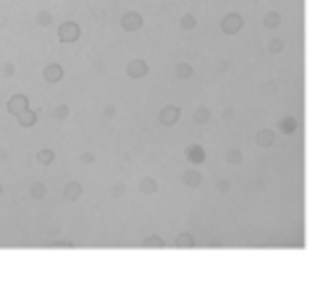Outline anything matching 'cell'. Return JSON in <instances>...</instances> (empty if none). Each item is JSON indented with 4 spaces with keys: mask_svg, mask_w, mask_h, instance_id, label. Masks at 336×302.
<instances>
[{
    "mask_svg": "<svg viewBox=\"0 0 336 302\" xmlns=\"http://www.w3.org/2000/svg\"><path fill=\"white\" fill-rule=\"evenodd\" d=\"M142 26H145L142 13H137V11H126L124 16H121V29H124L126 35H131V32H140Z\"/></svg>",
    "mask_w": 336,
    "mask_h": 302,
    "instance_id": "obj_1",
    "label": "cell"
},
{
    "mask_svg": "<svg viewBox=\"0 0 336 302\" xmlns=\"http://www.w3.org/2000/svg\"><path fill=\"white\" fill-rule=\"evenodd\" d=\"M82 35V26L76 24V21H63L58 26V40L60 42H76Z\"/></svg>",
    "mask_w": 336,
    "mask_h": 302,
    "instance_id": "obj_2",
    "label": "cell"
},
{
    "mask_svg": "<svg viewBox=\"0 0 336 302\" xmlns=\"http://www.w3.org/2000/svg\"><path fill=\"white\" fill-rule=\"evenodd\" d=\"M244 26V19L239 16V13H226V16L221 19V32L223 35H239Z\"/></svg>",
    "mask_w": 336,
    "mask_h": 302,
    "instance_id": "obj_3",
    "label": "cell"
},
{
    "mask_svg": "<svg viewBox=\"0 0 336 302\" xmlns=\"http://www.w3.org/2000/svg\"><path fill=\"white\" fill-rule=\"evenodd\" d=\"M147 71H150V66H147V60H142V58H134V60L126 63V77H131V79H145Z\"/></svg>",
    "mask_w": 336,
    "mask_h": 302,
    "instance_id": "obj_4",
    "label": "cell"
},
{
    "mask_svg": "<svg viewBox=\"0 0 336 302\" xmlns=\"http://www.w3.org/2000/svg\"><path fill=\"white\" fill-rule=\"evenodd\" d=\"M179 116H181V108H176V105H165V108L160 111V116H158V121L163 126H174L179 121Z\"/></svg>",
    "mask_w": 336,
    "mask_h": 302,
    "instance_id": "obj_5",
    "label": "cell"
},
{
    "mask_svg": "<svg viewBox=\"0 0 336 302\" xmlns=\"http://www.w3.org/2000/svg\"><path fill=\"white\" fill-rule=\"evenodd\" d=\"M84 194V184L82 181H66V187H63V197L69 203H76Z\"/></svg>",
    "mask_w": 336,
    "mask_h": 302,
    "instance_id": "obj_6",
    "label": "cell"
},
{
    "mask_svg": "<svg viewBox=\"0 0 336 302\" xmlns=\"http://www.w3.org/2000/svg\"><path fill=\"white\" fill-rule=\"evenodd\" d=\"M42 77H45L48 84H58L60 79H63V66H60V63H48L45 71H42Z\"/></svg>",
    "mask_w": 336,
    "mask_h": 302,
    "instance_id": "obj_7",
    "label": "cell"
},
{
    "mask_svg": "<svg viewBox=\"0 0 336 302\" xmlns=\"http://www.w3.org/2000/svg\"><path fill=\"white\" fill-rule=\"evenodd\" d=\"M29 108V97L26 95H13L11 100H8V113L11 116H19L21 111H26Z\"/></svg>",
    "mask_w": 336,
    "mask_h": 302,
    "instance_id": "obj_8",
    "label": "cell"
},
{
    "mask_svg": "<svg viewBox=\"0 0 336 302\" xmlns=\"http://www.w3.org/2000/svg\"><path fill=\"white\" fill-rule=\"evenodd\" d=\"M255 142L260 147H273V142H276V131H273V129H260V131H257V137H255Z\"/></svg>",
    "mask_w": 336,
    "mask_h": 302,
    "instance_id": "obj_9",
    "label": "cell"
},
{
    "mask_svg": "<svg viewBox=\"0 0 336 302\" xmlns=\"http://www.w3.org/2000/svg\"><path fill=\"white\" fill-rule=\"evenodd\" d=\"M184 155H187V160H189V163L200 165V163L205 160V150H203L200 145H192V147H187V153H184Z\"/></svg>",
    "mask_w": 336,
    "mask_h": 302,
    "instance_id": "obj_10",
    "label": "cell"
},
{
    "mask_svg": "<svg viewBox=\"0 0 336 302\" xmlns=\"http://www.w3.org/2000/svg\"><path fill=\"white\" fill-rule=\"evenodd\" d=\"M181 181H184V187L197 189V187L203 184V174H200V171H187L184 176H181Z\"/></svg>",
    "mask_w": 336,
    "mask_h": 302,
    "instance_id": "obj_11",
    "label": "cell"
},
{
    "mask_svg": "<svg viewBox=\"0 0 336 302\" xmlns=\"http://www.w3.org/2000/svg\"><path fill=\"white\" fill-rule=\"evenodd\" d=\"M16 118H19V124H21V126H26V129H29V126H35V124H37L40 113H37V111H29V108H26V111H21V113H19Z\"/></svg>",
    "mask_w": 336,
    "mask_h": 302,
    "instance_id": "obj_12",
    "label": "cell"
},
{
    "mask_svg": "<svg viewBox=\"0 0 336 302\" xmlns=\"http://www.w3.org/2000/svg\"><path fill=\"white\" fill-rule=\"evenodd\" d=\"M197 245V239L192 237V234H187V231H181L176 239H174V247H179V250H187V247H194Z\"/></svg>",
    "mask_w": 336,
    "mask_h": 302,
    "instance_id": "obj_13",
    "label": "cell"
},
{
    "mask_svg": "<svg viewBox=\"0 0 336 302\" xmlns=\"http://www.w3.org/2000/svg\"><path fill=\"white\" fill-rule=\"evenodd\" d=\"M45 194H48V184H42V181H35L32 187H29V197L32 200H45Z\"/></svg>",
    "mask_w": 336,
    "mask_h": 302,
    "instance_id": "obj_14",
    "label": "cell"
},
{
    "mask_svg": "<svg viewBox=\"0 0 336 302\" xmlns=\"http://www.w3.org/2000/svg\"><path fill=\"white\" fill-rule=\"evenodd\" d=\"M140 192H142V194H155V192H158V181L152 179V176H145V179L140 181Z\"/></svg>",
    "mask_w": 336,
    "mask_h": 302,
    "instance_id": "obj_15",
    "label": "cell"
},
{
    "mask_svg": "<svg viewBox=\"0 0 336 302\" xmlns=\"http://www.w3.org/2000/svg\"><path fill=\"white\" fill-rule=\"evenodd\" d=\"M194 124H208V121H210V108H208V105H200V108H194Z\"/></svg>",
    "mask_w": 336,
    "mask_h": 302,
    "instance_id": "obj_16",
    "label": "cell"
},
{
    "mask_svg": "<svg viewBox=\"0 0 336 302\" xmlns=\"http://www.w3.org/2000/svg\"><path fill=\"white\" fill-rule=\"evenodd\" d=\"M279 24H281V13H276V11H271V13L263 16V26L265 29H276Z\"/></svg>",
    "mask_w": 336,
    "mask_h": 302,
    "instance_id": "obj_17",
    "label": "cell"
},
{
    "mask_svg": "<svg viewBox=\"0 0 336 302\" xmlns=\"http://www.w3.org/2000/svg\"><path fill=\"white\" fill-rule=\"evenodd\" d=\"M174 74H176V79H181V82H187L192 74H194V69L189 66V63H179L176 69H174Z\"/></svg>",
    "mask_w": 336,
    "mask_h": 302,
    "instance_id": "obj_18",
    "label": "cell"
},
{
    "mask_svg": "<svg viewBox=\"0 0 336 302\" xmlns=\"http://www.w3.org/2000/svg\"><path fill=\"white\" fill-rule=\"evenodd\" d=\"M35 160H37L40 165H50V163L55 160V153H53V150H40Z\"/></svg>",
    "mask_w": 336,
    "mask_h": 302,
    "instance_id": "obj_19",
    "label": "cell"
},
{
    "mask_svg": "<svg viewBox=\"0 0 336 302\" xmlns=\"http://www.w3.org/2000/svg\"><path fill=\"white\" fill-rule=\"evenodd\" d=\"M179 26L184 29V32H189V29L197 26V16H194V13H184V16H181V21H179Z\"/></svg>",
    "mask_w": 336,
    "mask_h": 302,
    "instance_id": "obj_20",
    "label": "cell"
},
{
    "mask_svg": "<svg viewBox=\"0 0 336 302\" xmlns=\"http://www.w3.org/2000/svg\"><path fill=\"white\" fill-rule=\"evenodd\" d=\"M142 245H145V247H150V250H163V247H165V242H163L160 237H145Z\"/></svg>",
    "mask_w": 336,
    "mask_h": 302,
    "instance_id": "obj_21",
    "label": "cell"
},
{
    "mask_svg": "<svg viewBox=\"0 0 336 302\" xmlns=\"http://www.w3.org/2000/svg\"><path fill=\"white\" fill-rule=\"evenodd\" d=\"M268 53H271V55H279V53H284V40H279V37L268 40Z\"/></svg>",
    "mask_w": 336,
    "mask_h": 302,
    "instance_id": "obj_22",
    "label": "cell"
},
{
    "mask_svg": "<svg viewBox=\"0 0 336 302\" xmlns=\"http://www.w3.org/2000/svg\"><path fill=\"white\" fill-rule=\"evenodd\" d=\"M69 116H71L69 105H55V108H53V118H55V121H66Z\"/></svg>",
    "mask_w": 336,
    "mask_h": 302,
    "instance_id": "obj_23",
    "label": "cell"
},
{
    "mask_svg": "<svg viewBox=\"0 0 336 302\" xmlns=\"http://www.w3.org/2000/svg\"><path fill=\"white\" fill-rule=\"evenodd\" d=\"M226 163H228V165H239V163H242V153H239L237 147H234V150H226Z\"/></svg>",
    "mask_w": 336,
    "mask_h": 302,
    "instance_id": "obj_24",
    "label": "cell"
},
{
    "mask_svg": "<svg viewBox=\"0 0 336 302\" xmlns=\"http://www.w3.org/2000/svg\"><path fill=\"white\" fill-rule=\"evenodd\" d=\"M279 126H281V131H286V134H292V131H297V121H294L292 116H286V118L281 121V124H279Z\"/></svg>",
    "mask_w": 336,
    "mask_h": 302,
    "instance_id": "obj_25",
    "label": "cell"
},
{
    "mask_svg": "<svg viewBox=\"0 0 336 302\" xmlns=\"http://www.w3.org/2000/svg\"><path fill=\"white\" fill-rule=\"evenodd\" d=\"M37 24H40L42 29L50 26V24H53V13H50V11H40V13H37Z\"/></svg>",
    "mask_w": 336,
    "mask_h": 302,
    "instance_id": "obj_26",
    "label": "cell"
},
{
    "mask_svg": "<svg viewBox=\"0 0 336 302\" xmlns=\"http://www.w3.org/2000/svg\"><path fill=\"white\" fill-rule=\"evenodd\" d=\"M0 71H3V77H8V79H11L13 74H16V66H13L11 60H6V63H3V69H0Z\"/></svg>",
    "mask_w": 336,
    "mask_h": 302,
    "instance_id": "obj_27",
    "label": "cell"
},
{
    "mask_svg": "<svg viewBox=\"0 0 336 302\" xmlns=\"http://www.w3.org/2000/svg\"><path fill=\"white\" fill-rule=\"evenodd\" d=\"M79 160H82L84 165H89V163L95 160V155H92V153H82V155H79Z\"/></svg>",
    "mask_w": 336,
    "mask_h": 302,
    "instance_id": "obj_28",
    "label": "cell"
},
{
    "mask_svg": "<svg viewBox=\"0 0 336 302\" xmlns=\"http://www.w3.org/2000/svg\"><path fill=\"white\" fill-rule=\"evenodd\" d=\"M216 189H218V192H228V181H223V179H221Z\"/></svg>",
    "mask_w": 336,
    "mask_h": 302,
    "instance_id": "obj_29",
    "label": "cell"
},
{
    "mask_svg": "<svg viewBox=\"0 0 336 302\" xmlns=\"http://www.w3.org/2000/svg\"><path fill=\"white\" fill-rule=\"evenodd\" d=\"M105 116H108V118L116 116V108H113V105H108V108H105Z\"/></svg>",
    "mask_w": 336,
    "mask_h": 302,
    "instance_id": "obj_30",
    "label": "cell"
},
{
    "mask_svg": "<svg viewBox=\"0 0 336 302\" xmlns=\"http://www.w3.org/2000/svg\"><path fill=\"white\" fill-rule=\"evenodd\" d=\"M0 197H3V184H0Z\"/></svg>",
    "mask_w": 336,
    "mask_h": 302,
    "instance_id": "obj_31",
    "label": "cell"
}]
</instances>
